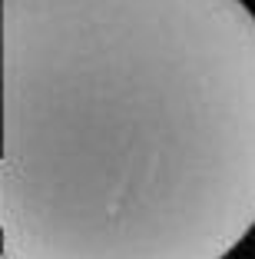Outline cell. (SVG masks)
<instances>
[{"label": "cell", "instance_id": "6da1fadb", "mask_svg": "<svg viewBox=\"0 0 255 259\" xmlns=\"http://www.w3.org/2000/svg\"><path fill=\"white\" fill-rule=\"evenodd\" d=\"M4 259H225L255 229L245 0H4Z\"/></svg>", "mask_w": 255, "mask_h": 259}]
</instances>
